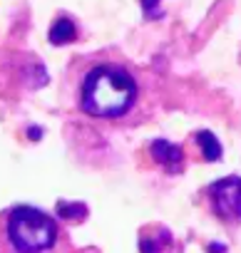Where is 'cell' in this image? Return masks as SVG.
Here are the masks:
<instances>
[{
	"label": "cell",
	"mask_w": 241,
	"mask_h": 253,
	"mask_svg": "<svg viewBox=\"0 0 241 253\" xmlns=\"http://www.w3.org/2000/svg\"><path fill=\"white\" fill-rule=\"evenodd\" d=\"M75 104L92 119L119 122L140 104V80L114 52L77 57L70 67Z\"/></svg>",
	"instance_id": "1"
},
{
	"label": "cell",
	"mask_w": 241,
	"mask_h": 253,
	"mask_svg": "<svg viewBox=\"0 0 241 253\" xmlns=\"http://www.w3.org/2000/svg\"><path fill=\"white\" fill-rule=\"evenodd\" d=\"M60 226L33 206H15L0 213V253H55Z\"/></svg>",
	"instance_id": "2"
},
{
	"label": "cell",
	"mask_w": 241,
	"mask_h": 253,
	"mask_svg": "<svg viewBox=\"0 0 241 253\" xmlns=\"http://www.w3.org/2000/svg\"><path fill=\"white\" fill-rule=\"evenodd\" d=\"M206 211L226 226L241 223V176H226L201 191Z\"/></svg>",
	"instance_id": "3"
},
{
	"label": "cell",
	"mask_w": 241,
	"mask_h": 253,
	"mask_svg": "<svg viewBox=\"0 0 241 253\" xmlns=\"http://www.w3.org/2000/svg\"><path fill=\"white\" fill-rule=\"evenodd\" d=\"M149 154H152V159H154L157 164H162L169 174L182 171V167H184V152H182V147L169 144V142H164V139H154V142L149 144Z\"/></svg>",
	"instance_id": "4"
},
{
	"label": "cell",
	"mask_w": 241,
	"mask_h": 253,
	"mask_svg": "<svg viewBox=\"0 0 241 253\" xmlns=\"http://www.w3.org/2000/svg\"><path fill=\"white\" fill-rule=\"evenodd\" d=\"M172 233L164 226H145L140 231V251L142 253H172Z\"/></svg>",
	"instance_id": "5"
},
{
	"label": "cell",
	"mask_w": 241,
	"mask_h": 253,
	"mask_svg": "<svg viewBox=\"0 0 241 253\" xmlns=\"http://www.w3.org/2000/svg\"><path fill=\"white\" fill-rule=\"evenodd\" d=\"M48 38H50L52 45H67V42H72V40L77 38V28H75V23H72L70 18H57V20L52 23Z\"/></svg>",
	"instance_id": "6"
},
{
	"label": "cell",
	"mask_w": 241,
	"mask_h": 253,
	"mask_svg": "<svg viewBox=\"0 0 241 253\" xmlns=\"http://www.w3.org/2000/svg\"><path fill=\"white\" fill-rule=\"evenodd\" d=\"M196 142L201 147V159L204 162H214V159L221 157V144L216 142V137L211 132H199L196 134Z\"/></svg>",
	"instance_id": "7"
}]
</instances>
